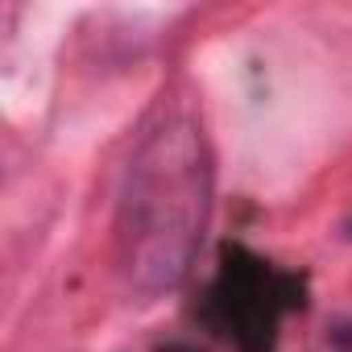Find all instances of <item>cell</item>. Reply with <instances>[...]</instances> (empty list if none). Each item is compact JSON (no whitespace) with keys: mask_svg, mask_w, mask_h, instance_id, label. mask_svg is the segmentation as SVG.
Instances as JSON below:
<instances>
[{"mask_svg":"<svg viewBox=\"0 0 352 352\" xmlns=\"http://www.w3.org/2000/svg\"><path fill=\"white\" fill-rule=\"evenodd\" d=\"M212 216V153L191 108L170 104L141 133L116 204V257L129 290L157 298L183 286Z\"/></svg>","mask_w":352,"mask_h":352,"instance_id":"obj_1","label":"cell"},{"mask_svg":"<svg viewBox=\"0 0 352 352\" xmlns=\"http://www.w3.org/2000/svg\"><path fill=\"white\" fill-rule=\"evenodd\" d=\"M348 236H352V220H348Z\"/></svg>","mask_w":352,"mask_h":352,"instance_id":"obj_2","label":"cell"}]
</instances>
